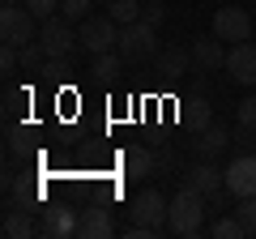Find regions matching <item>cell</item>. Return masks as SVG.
<instances>
[{
  "label": "cell",
  "mask_w": 256,
  "mask_h": 239,
  "mask_svg": "<svg viewBox=\"0 0 256 239\" xmlns=\"http://www.w3.org/2000/svg\"><path fill=\"white\" fill-rule=\"evenodd\" d=\"M210 235L214 239H248V226H244L239 214H222V218L210 226Z\"/></svg>",
  "instance_id": "ffe728a7"
},
{
  "label": "cell",
  "mask_w": 256,
  "mask_h": 239,
  "mask_svg": "<svg viewBox=\"0 0 256 239\" xmlns=\"http://www.w3.org/2000/svg\"><path fill=\"white\" fill-rule=\"evenodd\" d=\"M235 137L230 128H222V124H210V128H201L196 132V154L201 158H218L222 150H226V141Z\"/></svg>",
  "instance_id": "e0dca14e"
},
{
  "label": "cell",
  "mask_w": 256,
  "mask_h": 239,
  "mask_svg": "<svg viewBox=\"0 0 256 239\" xmlns=\"http://www.w3.org/2000/svg\"><path fill=\"white\" fill-rule=\"evenodd\" d=\"M38 30H43V22L30 9H22V4H4V9H0V38H4V43L26 47V43L38 38Z\"/></svg>",
  "instance_id": "3957f363"
},
{
  "label": "cell",
  "mask_w": 256,
  "mask_h": 239,
  "mask_svg": "<svg viewBox=\"0 0 256 239\" xmlns=\"http://www.w3.org/2000/svg\"><path fill=\"white\" fill-rule=\"evenodd\" d=\"M4 4H26V0H4Z\"/></svg>",
  "instance_id": "1f68e13d"
},
{
  "label": "cell",
  "mask_w": 256,
  "mask_h": 239,
  "mask_svg": "<svg viewBox=\"0 0 256 239\" xmlns=\"http://www.w3.org/2000/svg\"><path fill=\"white\" fill-rule=\"evenodd\" d=\"M38 235H47V239H68V235H77V210L47 205V210H43V222H38Z\"/></svg>",
  "instance_id": "8fae6325"
},
{
  "label": "cell",
  "mask_w": 256,
  "mask_h": 239,
  "mask_svg": "<svg viewBox=\"0 0 256 239\" xmlns=\"http://www.w3.org/2000/svg\"><path fill=\"white\" fill-rule=\"evenodd\" d=\"M235 214L244 218V226H248V239H256V196H244Z\"/></svg>",
  "instance_id": "484cf974"
},
{
  "label": "cell",
  "mask_w": 256,
  "mask_h": 239,
  "mask_svg": "<svg viewBox=\"0 0 256 239\" xmlns=\"http://www.w3.org/2000/svg\"><path fill=\"white\" fill-rule=\"evenodd\" d=\"M184 120H188V128H210L214 124V111H210V102L205 98H188V107H184Z\"/></svg>",
  "instance_id": "7402d4cb"
},
{
  "label": "cell",
  "mask_w": 256,
  "mask_h": 239,
  "mask_svg": "<svg viewBox=\"0 0 256 239\" xmlns=\"http://www.w3.org/2000/svg\"><path fill=\"white\" fill-rule=\"evenodd\" d=\"M235 124H248V128H256V94H248V98L239 102V111H235Z\"/></svg>",
  "instance_id": "4316f807"
},
{
  "label": "cell",
  "mask_w": 256,
  "mask_h": 239,
  "mask_svg": "<svg viewBox=\"0 0 256 239\" xmlns=\"http://www.w3.org/2000/svg\"><path fill=\"white\" fill-rule=\"evenodd\" d=\"M90 4H94V0H60V13L68 22H86V18H90Z\"/></svg>",
  "instance_id": "cb8c5ba5"
},
{
  "label": "cell",
  "mask_w": 256,
  "mask_h": 239,
  "mask_svg": "<svg viewBox=\"0 0 256 239\" xmlns=\"http://www.w3.org/2000/svg\"><path fill=\"white\" fill-rule=\"evenodd\" d=\"M43 64H47V52H43L38 38L22 47V73H43Z\"/></svg>",
  "instance_id": "603a6c76"
},
{
  "label": "cell",
  "mask_w": 256,
  "mask_h": 239,
  "mask_svg": "<svg viewBox=\"0 0 256 239\" xmlns=\"http://www.w3.org/2000/svg\"><path fill=\"white\" fill-rule=\"evenodd\" d=\"M184 184L210 196V192H218V188H226V171H218V166H214L210 158H201V162H196V166L188 171V180H184Z\"/></svg>",
  "instance_id": "7c38bea8"
},
{
  "label": "cell",
  "mask_w": 256,
  "mask_h": 239,
  "mask_svg": "<svg viewBox=\"0 0 256 239\" xmlns=\"http://www.w3.org/2000/svg\"><path fill=\"white\" fill-rule=\"evenodd\" d=\"M226 188L235 192V201L256 196V154H239L235 162L226 166Z\"/></svg>",
  "instance_id": "9c48e42d"
},
{
  "label": "cell",
  "mask_w": 256,
  "mask_h": 239,
  "mask_svg": "<svg viewBox=\"0 0 256 239\" xmlns=\"http://www.w3.org/2000/svg\"><path fill=\"white\" fill-rule=\"evenodd\" d=\"M26 9L34 13L38 22H47V18H56V9H60V0H26Z\"/></svg>",
  "instance_id": "83f0119b"
},
{
  "label": "cell",
  "mask_w": 256,
  "mask_h": 239,
  "mask_svg": "<svg viewBox=\"0 0 256 239\" xmlns=\"http://www.w3.org/2000/svg\"><path fill=\"white\" fill-rule=\"evenodd\" d=\"M107 235H116L111 210H102V205H86V210H77V239H107Z\"/></svg>",
  "instance_id": "30bf717a"
},
{
  "label": "cell",
  "mask_w": 256,
  "mask_h": 239,
  "mask_svg": "<svg viewBox=\"0 0 256 239\" xmlns=\"http://www.w3.org/2000/svg\"><path fill=\"white\" fill-rule=\"evenodd\" d=\"M158 158L150 154V146H128L124 154H120V171L128 175V180H146L150 171H154Z\"/></svg>",
  "instance_id": "4fadbf2b"
},
{
  "label": "cell",
  "mask_w": 256,
  "mask_h": 239,
  "mask_svg": "<svg viewBox=\"0 0 256 239\" xmlns=\"http://www.w3.org/2000/svg\"><path fill=\"white\" fill-rule=\"evenodd\" d=\"M38 43H43L47 60H68V56L82 47V34L68 26V18H47L43 30H38Z\"/></svg>",
  "instance_id": "5b68a950"
},
{
  "label": "cell",
  "mask_w": 256,
  "mask_h": 239,
  "mask_svg": "<svg viewBox=\"0 0 256 239\" xmlns=\"http://www.w3.org/2000/svg\"><path fill=\"white\" fill-rule=\"evenodd\" d=\"M120 22L111 18V13H102V18H86L82 22V30H77V34H82V47L90 56H98V52H116V43H120Z\"/></svg>",
  "instance_id": "8992f818"
},
{
  "label": "cell",
  "mask_w": 256,
  "mask_h": 239,
  "mask_svg": "<svg viewBox=\"0 0 256 239\" xmlns=\"http://www.w3.org/2000/svg\"><path fill=\"white\" fill-rule=\"evenodd\" d=\"M64 73H68V60H47V64H43L47 82H64Z\"/></svg>",
  "instance_id": "f546056e"
},
{
  "label": "cell",
  "mask_w": 256,
  "mask_h": 239,
  "mask_svg": "<svg viewBox=\"0 0 256 239\" xmlns=\"http://www.w3.org/2000/svg\"><path fill=\"white\" fill-rule=\"evenodd\" d=\"M4 188H9V196H13V205H38L43 201V188L34 184V180H26V175H4Z\"/></svg>",
  "instance_id": "ac0fdd59"
},
{
  "label": "cell",
  "mask_w": 256,
  "mask_h": 239,
  "mask_svg": "<svg viewBox=\"0 0 256 239\" xmlns=\"http://www.w3.org/2000/svg\"><path fill=\"white\" fill-rule=\"evenodd\" d=\"M166 214H171V201H162V192H158V188H141V192L128 201V218L137 222V226H150L154 235H162Z\"/></svg>",
  "instance_id": "277c9868"
},
{
  "label": "cell",
  "mask_w": 256,
  "mask_h": 239,
  "mask_svg": "<svg viewBox=\"0 0 256 239\" xmlns=\"http://www.w3.org/2000/svg\"><path fill=\"white\" fill-rule=\"evenodd\" d=\"M192 68V52L188 47H166L162 56H158V73L166 77V82H184Z\"/></svg>",
  "instance_id": "5bb4252c"
},
{
  "label": "cell",
  "mask_w": 256,
  "mask_h": 239,
  "mask_svg": "<svg viewBox=\"0 0 256 239\" xmlns=\"http://www.w3.org/2000/svg\"><path fill=\"white\" fill-rule=\"evenodd\" d=\"M226 68L239 86H256V43L244 38V43H230L226 52Z\"/></svg>",
  "instance_id": "ba28073f"
},
{
  "label": "cell",
  "mask_w": 256,
  "mask_h": 239,
  "mask_svg": "<svg viewBox=\"0 0 256 239\" xmlns=\"http://www.w3.org/2000/svg\"><path fill=\"white\" fill-rule=\"evenodd\" d=\"M192 64L205 68V73L226 68V47H222V38H201V43L192 47Z\"/></svg>",
  "instance_id": "2e32d148"
},
{
  "label": "cell",
  "mask_w": 256,
  "mask_h": 239,
  "mask_svg": "<svg viewBox=\"0 0 256 239\" xmlns=\"http://www.w3.org/2000/svg\"><path fill=\"white\" fill-rule=\"evenodd\" d=\"M116 52L124 56L128 64H141V60H150V56L158 52V30L150 26V22L120 26V43H116Z\"/></svg>",
  "instance_id": "7a4b0ae2"
},
{
  "label": "cell",
  "mask_w": 256,
  "mask_h": 239,
  "mask_svg": "<svg viewBox=\"0 0 256 239\" xmlns=\"http://www.w3.org/2000/svg\"><path fill=\"white\" fill-rule=\"evenodd\" d=\"M4 102H9V111H18L26 102V90H4Z\"/></svg>",
  "instance_id": "4dcf8cb0"
},
{
  "label": "cell",
  "mask_w": 256,
  "mask_h": 239,
  "mask_svg": "<svg viewBox=\"0 0 256 239\" xmlns=\"http://www.w3.org/2000/svg\"><path fill=\"white\" fill-rule=\"evenodd\" d=\"M214 38H222V43H244V38H252V18H248V9L222 4V9L214 13Z\"/></svg>",
  "instance_id": "52a82bcc"
},
{
  "label": "cell",
  "mask_w": 256,
  "mask_h": 239,
  "mask_svg": "<svg viewBox=\"0 0 256 239\" xmlns=\"http://www.w3.org/2000/svg\"><path fill=\"white\" fill-rule=\"evenodd\" d=\"M141 0H107V13L120 22V26H132V22H141Z\"/></svg>",
  "instance_id": "44dd1931"
},
{
  "label": "cell",
  "mask_w": 256,
  "mask_h": 239,
  "mask_svg": "<svg viewBox=\"0 0 256 239\" xmlns=\"http://www.w3.org/2000/svg\"><path fill=\"white\" fill-rule=\"evenodd\" d=\"M0 230H4L9 239H30V235H38V222L30 218L26 205H13V210H4V222H0Z\"/></svg>",
  "instance_id": "9a60e30c"
},
{
  "label": "cell",
  "mask_w": 256,
  "mask_h": 239,
  "mask_svg": "<svg viewBox=\"0 0 256 239\" xmlns=\"http://www.w3.org/2000/svg\"><path fill=\"white\" fill-rule=\"evenodd\" d=\"M141 22H150V26H162V22H166V4H162V0H154V4H146V9H141Z\"/></svg>",
  "instance_id": "f1b7e54d"
},
{
  "label": "cell",
  "mask_w": 256,
  "mask_h": 239,
  "mask_svg": "<svg viewBox=\"0 0 256 239\" xmlns=\"http://www.w3.org/2000/svg\"><path fill=\"white\" fill-rule=\"evenodd\" d=\"M124 64H128V60H124L120 52H98V56H90V73L98 77V82H116Z\"/></svg>",
  "instance_id": "d6986e66"
},
{
  "label": "cell",
  "mask_w": 256,
  "mask_h": 239,
  "mask_svg": "<svg viewBox=\"0 0 256 239\" xmlns=\"http://www.w3.org/2000/svg\"><path fill=\"white\" fill-rule=\"evenodd\" d=\"M205 201L210 196L205 192H196V188H188L184 184L180 192L171 196V214H166V230L171 235H184V239H196V235H205Z\"/></svg>",
  "instance_id": "6da1fadb"
},
{
  "label": "cell",
  "mask_w": 256,
  "mask_h": 239,
  "mask_svg": "<svg viewBox=\"0 0 256 239\" xmlns=\"http://www.w3.org/2000/svg\"><path fill=\"white\" fill-rule=\"evenodd\" d=\"M22 154H30V132L13 124L9 128V158H22Z\"/></svg>",
  "instance_id": "d4e9b609"
}]
</instances>
